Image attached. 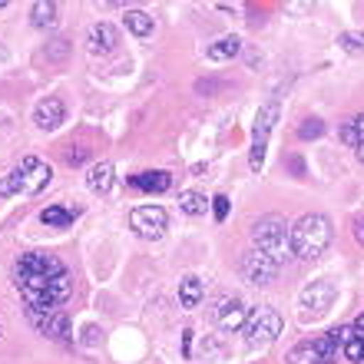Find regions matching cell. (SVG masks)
<instances>
[{
    "label": "cell",
    "mask_w": 364,
    "mask_h": 364,
    "mask_svg": "<svg viewBox=\"0 0 364 364\" xmlns=\"http://www.w3.org/2000/svg\"><path fill=\"white\" fill-rule=\"evenodd\" d=\"M239 50H242V40L235 37V33H229V37H219V40H215V43L205 50V57H209V60H219V63H222V60H232L235 53H239Z\"/></svg>",
    "instance_id": "obj_17"
},
{
    "label": "cell",
    "mask_w": 364,
    "mask_h": 364,
    "mask_svg": "<svg viewBox=\"0 0 364 364\" xmlns=\"http://www.w3.org/2000/svg\"><path fill=\"white\" fill-rule=\"evenodd\" d=\"M202 295H205V285H202V278L196 275H186L179 282V305L182 308H196L202 301Z\"/></svg>",
    "instance_id": "obj_16"
},
{
    "label": "cell",
    "mask_w": 364,
    "mask_h": 364,
    "mask_svg": "<svg viewBox=\"0 0 364 364\" xmlns=\"http://www.w3.org/2000/svg\"><path fill=\"white\" fill-rule=\"evenodd\" d=\"M321 133H325V123H321V119H315V116L298 126V136H301V139H318Z\"/></svg>",
    "instance_id": "obj_26"
},
{
    "label": "cell",
    "mask_w": 364,
    "mask_h": 364,
    "mask_svg": "<svg viewBox=\"0 0 364 364\" xmlns=\"http://www.w3.org/2000/svg\"><path fill=\"white\" fill-rule=\"evenodd\" d=\"M282 335V315H278L272 305L255 308L245 321V345L255 351V348H269L275 338Z\"/></svg>",
    "instance_id": "obj_5"
},
{
    "label": "cell",
    "mask_w": 364,
    "mask_h": 364,
    "mask_svg": "<svg viewBox=\"0 0 364 364\" xmlns=\"http://www.w3.org/2000/svg\"><path fill=\"white\" fill-rule=\"evenodd\" d=\"M331 245V222L321 212L301 215L291 229V252L298 259H318L321 252Z\"/></svg>",
    "instance_id": "obj_2"
},
{
    "label": "cell",
    "mask_w": 364,
    "mask_h": 364,
    "mask_svg": "<svg viewBox=\"0 0 364 364\" xmlns=\"http://www.w3.org/2000/svg\"><path fill=\"white\" fill-rule=\"evenodd\" d=\"M4 7H7V0H0V10H4Z\"/></svg>",
    "instance_id": "obj_34"
},
{
    "label": "cell",
    "mask_w": 364,
    "mask_h": 364,
    "mask_svg": "<svg viewBox=\"0 0 364 364\" xmlns=\"http://www.w3.org/2000/svg\"><path fill=\"white\" fill-rule=\"evenodd\" d=\"M87 186L93 192H100V196H103V192H109V186H113V166H109V163L93 166V169H90V176H87Z\"/></svg>",
    "instance_id": "obj_20"
},
{
    "label": "cell",
    "mask_w": 364,
    "mask_h": 364,
    "mask_svg": "<svg viewBox=\"0 0 364 364\" xmlns=\"http://www.w3.org/2000/svg\"><path fill=\"white\" fill-rule=\"evenodd\" d=\"M126 27L133 30L136 37H149V33H153V17L143 14V10H129V14H126Z\"/></svg>",
    "instance_id": "obj_22"
},
{
    "label": "cell",
    "mask_w": 364,
    "mask_h": 364,
    "mask_svg": "<svg viewBox=\"0 0 364 364\" xmlns=\"http://www.w3.org/2000/svg\"><path fill=\"white\" fill-rule=\"evenodd\" d=\"M275 119H278V103L262 106L259 116H255V133H252V156H249L252 173H259L262 166H265V146H269V133H272V126H275Z\"/></svg>",
    "instance_id": "obj_7"
},
{
    "label": "cell",
    "mask_w": 364,
    "mask_h": 364,
    "mask_svg": "<svg viewBox=\"0 0 364 364\" xmlns=\"http://www.w3.org/2000/svg\"><path fill=\"white\" fill-rule=\"evenodd\" d=\"M341 139H345L348 146H355V149L364 143V113L355 116L351 123H345V129H341Z\"/></svg>",
    "instance_id": "obj_24"
},
{
    "label": "cell",
    "mask_w": 364,
    "mask_h": 364,
    "mask_svg": "<svg viewBox=\"0 0 364 364\" xmlns=\"http://www.w3.org/2000/svg\"><path fill=\"white\" fill-rule=\"evenodd\" d=\"M30 321L50 338H63L70 331V318L63 308H30Z\"/></svg>",
    "instance_id": "obj_11"
},
{
    "label": "cell",
    "mask_w": 364,
    "mask_h": 364,
    "mask_svg": "<svg viewBox=\"0 0 364 364\" xmlns=\"http://www.w3.org/2000/svg\"><path fill=\"white\" fill-rule=\"evenodd\" d=\"M73 219H77V209H63V205H47L40 212V222L50 225V229H67Z\"/></svg>",
    "instance_id": "obj_18"
},
{
    "label": "cell",
    "mask_w": 364,
    "mask_h": 364,
    "mask_svg": "<svg viewBox=\"0 0 364 364\" xmlns=\"http://www.w3.org/2000/svg\"><path fill=\"white\" fill-rule=\"evenodd\" d=\"M30 17H33V27H57V4L53 0H37L33 7H30Z\"/></svg>",
    "instance_id": "obj_19"
},
{
    "label": "cell",
    "mask_w": 364,
    "mask_h": 364,
    "mask_svg": "<svg viewBox=\"0 0 364 364\" xmlns=\"http://www.w3.org/2000/svg\"><path fill=\"white\" fill-rule=\"evenodd\" d=\"M63 116H67V106H63V100H57V96H47V100H40L37 109H33V123L40 126V129H57L60 123H63Z\"/></svg>",
    "instance_id": "obj_13"
},
{
    "label": "cell",
    "mask_w": 364,
    "mask_h": 364,
    "mask_svg": "<svg viewBox=\"0 0 364 364\" xmlns=\"http://www.w3.org/2000/svg\"><path fill=\"white\" fill-rule=\"evenodd\" d=\"M341 351H345V358H348V361H364V338L355 331V335L348 338V345L341 348Z\"/></svg>",
    "instance_id": "obj_25"
},
{
    "label": "cell",
    "mask_w": 364,
    "mask_h": 364,
    "mask_svg": "<svg viewBox=\"0 0 364 364\" xmlns=\"http://www.w3.org/2000/svg\"><path fill=\"white\" fill-rule=\"evenodd\" d=\"M278 269H282V265H278L275 259H269L262 249H249L242 255V275H245V282H252V285H269V282H275Z\"/></svg>",
    "instance_id": "obj_9"
},
{
    "label": "cell",
    "mask_w": 364,
    "mask_h": 364,
    "mask_svg": "<svg viewBox=\"0 0 364 364\" xmlns=\"http://www.w3.org/2000/svg\"><path fill=\"white\" fill-rule=\"evenodd\" d=\"M252 239H255V249H262L269 259H275L278 265H282L285 255L291 252V232H288L282 215H262V219L252 225Z\"/></svg>",
    "instance_id": "obj_4"
},
{
    "label": "cell",
    "mask_w": 364,
    "mask_h": 364,
    "mask_svg": "<svg viewBox=\"0 0 364 364\" xmlns=\"http://www.w3.org/2000/svg\"><path fill=\"white\" fill-rule=\"evenodd\" d=\"M205 196H199V192H179V209L186 212V215H205Z\"/></svg>",
    "instance_id": "obj_23"
},
{
    "label": "cell",
    "mask_w": 364,
    "mask_h": 364,
    "mask_svg": "<svg viewBox=\"0 0 364 364\" xmlns=\"http://www.w3.org/2000/svg\"><path fill=\"white\" fill-rule=\"evenodd\" d=\"M358 159H361V163H364V143L358 146Z\"/></svg>",
    "instance_id": "obj_33"
},
{
    "label": "cell",
    "mask_w": 364,
    "mask_h": 364,
    "mask_svg": "<svg viewBox=\"0 0 364 364\" xmlns=\"http://www.w3.org/2000/svg\"><path fill=\"white\" fill-rule=\"evenodd\" d=\"M358 335H361V331H358ZM361 338H364V335H361Z\"/></svg>",
    "instance_id": "obj_35"
},
{
    "label": "cell",
    "mask_w": 364,
    "mask_h": 364,
    "mask_svg": "<svg viewBox=\"0 0 364 364\" xmlns=\"http://www.w3.org/2000/svg\"><path fill=\"white\" fill-rule=\"evenodd\" d=\"M129 186L133 189H143V192H166L169 189V173H163V169H156V173H136V176H129Z\"/></svg>",
    "instance_id": "obj_15"
},
{
    "label": "cell",
    "mask_w": 364,
    "mask_h": 364,
    "mask_svg": "<svg viewBox=\"0 0 364 364\" xmlns=\"http://www.w3.org/2000/svg\"><path fill=\"white\" fill-rule=\"evenodd\" d=\"M63 262L57 255H47V252H27L20 255L17 262V275H33V278H57L63 275Z\"/></svg>",
    "instance_id": "obj_10"
},
{
    "label": "cell",
    "mask_w": 364,
    "mask_h": 364,
    "mask_svg": "<svg viewBox=\"0 0 364 364\" xmlns=\"http://www.w3.org/2000/svg\"><path fill=\"white\" fill-rule=\"evenodd\" d=\"M53 179V169L47 163H40L37 156H27V159H20V166L14 173H7L0 179V199H7V196H37L43 186H50Z\"/></svg>",
    "instance_id": "obj_3"
},
{
    "label": "cell",
    "mask_w": 364,
    "mask_h": 364,
    "mask_svg": "<svg viewBox=\"0 0 364 364\" xmlns=\"http://www.w3.org/2000/svg\"><path fill=\"white\" fill-rule=\"evenodd\" d=\"M67 53H70V40H53V43L47 47V57L50 60H63Z\"/></svg>",
    "instance_id": "obj_29"
},
{
    "label": "cell",
    "mask_w": 364,
    "mask_h": 364,
    "mask_svg": "<svg viewBox=\"0 0 364 364\" xmlns=\"http://www.w3.org/2000/svg\"><path fill=\"white\" fill-rule=\"evenodd\" d=\"M87 149H67V163L70 166H80V163H87Z\"/></svg>",
    "instance_id": "obj_30"
},
{
    "label": "cell",
    "mask_w": 364,
    "mask_h": 364,
    "mask_svg": "<svg viewBox=\"0 0 364 364\" xmlns=\"http://www.w3.org/2000/svg\"><path fill=\"white\" fill-rule=\"evenodd\" d=\"M215 321H219L222 331H235V328H245L249 311H245L239 298H222L219 308H215Z\"/></svg>",
    "instance_id": "obj_12"
},
{
    "label": "cell",
    "mask_w": 364,
    "mask_h": 364,
    "mask_svg": "<svg viewBox=\"0 0 364 364\" xmlns=\"http://www.w3.org/2000/svg\"><path fill=\"white\" fill-rule=\"evenodd\" d=\"M288 364H318V341H301L288 351Z\"/></svg>",
    "instance_id": "obj_21"
},
{
    "label": "cell",
    "mask_w": 364,
    "mask_h": 364,
    "mask_svg": "<svg viewBox=\"0 0 364 364\" xmlns=\"http://www.w3.org/2000/svg\"><path fill=\"white\" fill-rule=\"evenodd\" d=\"M355 239L364 245V215H358V219H355Z\"/></svg>",
    "instance_id": "obj_31"
},
{
    "label": "cell",
    "mask_w": 364,
    "mask_h": 364,
    "mask_svg": "<svg viewBox=\"0 0 364 364\" xmlns=\"http://www.w3.org/2000/svg\"><path fill=\"white\" fill-rule=\"evenodd\" d=\"M338 43H341V50H348V53H364V33H341Z\"/></svg>",
    "instance_id": "obj_27"
},
{
    "label": "cell",
    "mask_w": 364,
    "mask_h": 364,
    "mask_svg": "<svg viewBox=\"0 0 364 364\" xmlns=\"http://www.w3.org/2000/svg\"><path fill=\"white\" fill-rule=\"evenodd\" d=\"M212 212H215V222L229 219V196H215L212 199Z\"/></svg>",
    "instance_id": "obj_28"
},
{
    "label": "cell",
    "mask_w": 364,
    "mask_h": 364,
    "mask_svg": "<svg viewBox=\"0 0 364 364\" xmlns=\"http://www.w3.org/2000/svg\"><path fill=\"white\" fill-rule=\"evenodd\" d=\"M116 43H119V30L113 27V23H96L93 30H90V53H113Z\"/></svg>",
    "instance_id": "obj_14"
},
{
    "label": "cell",
    "mask_w": 364,
    "mask_h": 364,
    "mask_svg": "<svg viewBox=\"0 0 364 364\" xmlns=\"http://www.w3.org/2000/svg\"><path fill=\"white\" fill-rule=\"evenodd\" d=\"M338 298V288H335V282L331 278H318V282H311V285L301 291V318H321L331 308V301Z\"/></svg>",
    "instance_id": "obj_6"
},
{
    "label": "cell",
    "mask_w": 364,
    "mask_h": 364,
    "mask_svg": "<svg viewBox=\"0 0 364 364\" xmlns=\"http://www.w3.org/2000/svg\"><path fill=\"white\" fill-rule=\"evenodd\" d=\"M129 225H133L136 235L143 239H163L166 225H169V215L159 205H139V209L129 212Z\"/></svg>",
    "instance_id": "obj_8"
},
{
    "label": "cell",
    "mask_w": 364,
    "mask_h": 364,
    "mask_svg": "<svg viewBox=\"0 0 364 364\" xmlns=\"http://www.w3.org/2000/svg\"><path fill=\"white\" fill-rule=\"evenodd\" d=\"M17 288L27 308H57L63 305L73 291V278L63 272L57 278H33V275H17Z\"/></svg>",
    "instance_id": "obj_1"
},
{
    "label": "cell",
    "mask_w": 364,
    "mask_h": 364,
    "mask_svg": "<svg viewBox=\"0 0 364 364\" xmlns=\"http://www.w3.org/2000/svg\"><path fill=\"white\" fill-rule=\"evenodd\" d=\"M355 331H361V335H364V315H358V321H355Z\"/></svg>",
    "instance_id": "obj_32"
}]
</instances>
